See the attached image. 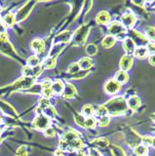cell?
<instances>
[{"instance_id": "cell-6", "label": "cell", "mask_w": 155, "mask_h": 156, "mask_svg": "<svg viewBox=\"0 0 155 156\" xmlns=\"http://www.w3.org/2000/svg\"><path fill=\"white\" fill-rule=\"evenodd\" d=\"M89 33V27L88 26H82L75 31L73 35V41L75 44H83L86 41L87 35Z\"/></svg>"}, {"instance_id": "cell-43", "label": "cell", "mask_w": 155, "mask_h": 156, "mask_svg": "<svg viewBox=\"0 0 155 156\" xmlns=\"http://www.w3.org/2000/svg\"><path fill=\"white\" fill-rule=\"evenodd\" d=\"M56 156H65V153H64V151H62V149H58L56 151V153H55Z\"/></svg>"}, {"instance_id": "cell-42", "label": "cell", "mask_w": 155, "mask_h": 156, "mask_svg": "<svg viewBox=\"0 0 155 156\" xmlns=\"http://www.w3.org/2000/svg\"><path fill=\"white\" fill-rule=\"evenodd\" d=\"M148 60H149L150 65H152V66H155V54H153V55H150L149 58H148Z\"/></svg>"}, {"instance_id": "cell-44", "label": "cell", "mask_w": 155, "mask_h": 156, "mask_svg": "<svg viewBox=\"0 0 155 156\" xmlns=\"http://www.w3.org/2000/svg\"><path fill=\"white\" fill-rule=\"evenodd\" d=\"M152 120H153V122L155 123V113H153V114H152Z\"/></svg>"}, {"instance_id": "cell-39", "label": "cell", "mask_w": 155, "mask_h": 156, "mask_svg": "<svg viewBox=\"0 0 155 156\" xmlns=\"http://www.w3.org/2000/svg\"><path fill=\"white\" fill-rule=\"evenodd\" d=\"M17 156H27V149L26 146H21L17 150Z\"/></svg>"}, {"instance_id": "cell-10", "label": "cell", "mask_w": 155, "mask_h": 156, "mask_svg": "<svg viewBox=\"0 0 155 156\" xmlns=\"http://www.w3.org/2000/svg\"><path fill=\"white\" fill-rule=\"evenodd\" d=\"M0 108H1V110L7 115H10L12 117H17L18 116V112L14 109L13 106H11L6 101H0Z\"/></svg>"}, {"instance_id": "cell-46", "label": "cell", "mask_w": 155, "mask_h": 156, "mask_svg": "<svg viewBox=\"0 0 155 156\" xmlns=\"http://www.w3.org/2000/svg\"><path fill=\"white\" fill-rule=\"evenodd\" d=\"M0 122H1V117H0Z\"/></svg>"}, {"instance_id": "cell-34", "label": "cell", "mask_w": 155, "mask_h": 156, "mask_svg": "<svg viewBox=\"0 0 155 156\" xmlns=\"http://www.w3.org/2000/svg\"><path fill=\"white\" fill-rule=\"evenodd\" d=\"M109 117L106 115V116H103V117H100V118H98V123L100 127H104L106 125H108L109 124Z\"/></svg>"}, {"instance_id": "cell-16", "label": "cell", "mask_w": 155, "mask_h": 156, "mask_svg": "<svg viewBox=\"0 0 155 156\" xmlns=\"http://www.w3.org/2000/svg\"><path fill=\"white\" fill-rule=\"evenodd\" d=\"M76 94V90L74 86L70 84V83H67L66 85H65V90L62 93V98L65 99H70V98L74 97Z\"/></svg>"}, {"instance_id": "cell-27", "label": "cell", "mask_w": 155, "mask_h": 156, "mask_svg": "<svg viewBox=\"0 0 155 156\" xmlns=\"http://www.w3.org/2000/svg\"><path fill=\"white\" fill-rule=\"evenodd\" d=\"M55 66H56V58H55L48 57L44 61V62H43V67L47 68V69H51V68L55 67Z\"/></svg>"}, {"instance_id": "cell-15", "label": "cell", "mask_w": 155, "mask_h": 156, "mask_svg": "<svg viewBox=\"0 0 155 156\" xmlns=\"http://www.w3.org/2000/svg\"><path fill=\"white\" fill-rule=\"evenodd\" d=\"M123 49L126 51V53L130 56L131 54H134L136 48H135V43L131 38H125L123 41Z\"/></svg>"}, {"instance_id": "cell-47", "label": "cell", "mask_w": 155, "mask_h": 156, "mask_svg": "<svg viewBox=\"0 0 155 156\" xmlns=\"http://www.w3.org/2000/svg\"><path fill=\"white\" fill-rule=\"evenodd\" d=\"M146 156H148V155H146Z\"/></svg>"}, {"instance_id": "cell-30", "label": "cell", "mask_w": 155, "mask_h": 156, "mask_svg": "<svg viewBox=\"0 0 155 156\" xmlns=\"http://www.w3.org/2000/svg\"><path fill=\"white\" fill-rule=\"evenodd\" d=\"M86 53L88 54L89 56H95L96 54L98 53V47H97L95 44H89V45L86 47Z\"/></svg>"}, {"instance_id": "cell-7", "label": "cell", "mask_w": 155, "mask_h": 156, "mask_svg": "<svg viewBox=\"0 0 155 156\" xmlns=\"http://www.w3.org/2000/svg\"><path fill=\"white\" fill-rule=\"evenodd\" d=\"M121 85L115 79H109L104 84V92L108 95H115L119 92Z\"/></svg>"}, {"instance_id": "cell-3", "label": "cell", "mask_w": 155, "mask_h": 156, "mask_svg": "<svg viewBox=\"0 0 155 156\" xmlns=\"http://www.w3.org/2000/svg\"><path fill=\"white\" fill-rule=\"evenodd\" d=\"M108 32L111 36H114L116 39H121V37H125V28L118 22H112L107 27Z\"/></svg>"}, {"instance_id": "cell-21", "label": "cell", "mask_w": 155, "mask_h": 156, "mask_svg": "<svg viewBox=\"0 0 155 156\" xmlns=\"http://www.w3.org/2000/svg\"><path fill=\"white\" fill-rule=\"evenodd\" d=\"M94 114H95V109H94V107L92 106L91 105H85L83 107H82L81 115H83L85 118L93 117Z\"/></svg>"}, {"instance_id": "cell-14", "label": "cell", "mask_w": 155, "mask_h": 156, "mask_svg": "<svg viewBox=\"0 0 155 156\" xmlns=\"http://www.w3.org/2000/svg\"><path fill=\"white\" fill-rule=\"evenodd\" d=\"M131 39L134 41L135 45L138 44V45H139V47H143V45H145V44L147 43V40L145 39V37L136 30H132V37H131Z\"/></svg>"}, {"instance_id": "cell-9", "label": "cell", "mask_w": 155, "mask_h": 156, "mask_svg": "<svg viewBox=\"0 0 155 156\" xmlns=\"http://www.w3.org/2000/svg\"><path fill=\"white\" fill-rule=\"evenodd\" d=\"M121 22H122V26L124 27L131 28L136 23V17L133 14H130V13L125 14L122 16V18H121Z\"/></svg>"}, {"instance_id": "cell-1", "label": "cell", "mask_w": 155, "mask_h": 156, "mask_svg": "<svg viewBox=\"0 0 155 156\" xmlns=\"http://www.w3.org/2000/svg\"><path fill=\"white\" fill-rule=\"evenodd\" d=\"M107 113L110 115L118 116L122 113H125L126 110L128 109L127 101L124 100L123 97H116L114 99L110 100L108 102H106L104 105Z\"/></svg>"}, {"instance_id": "cell-38", "label": "cell", "mask_w": 155, "mask_h": 156, "mask_svg": "<svg viewBox=\"0 0 155 156\" xmlns=\"http://www.w3.org/2000/svg\"><path fill=\"white\" fill-rule=\"evenodd\" d=\"M112 152L115 156H126L124 154V151L122 150V148L118 147V146H113L112 148Z\"/></svg>"}, {"instance_id": "cell-8", "label": "cell", "mask_w": 155, "mask_h": 156, "mask_svg": "<svg viewBox=\"0 0 155 156\" xmlns=\"http://www.w3.org/2000/svg\"><path fill=\"white\" fill-rule=\"evenodd\" d=\"M30 47H31V50L34 52L36 55H39V54L43 53L45 49V43L44 41L42 40L40 38H35L33 39L30 43Z\"/></svg>"}, {"instance_id": "cell-24", "label": "cell", "mask_w": 155, "mask_h": 156, "mask_svg": "<svg viewBox=\"0 0 155 156\" xmlns=\"http://www.w3.org/2000/svg\"><path fill=\"white\" fill-rule=\"evenodd\" d=\"M116 42V38L114 36H111V35H107L105 36L103 41H101V45H103V47L108 49V48H111Z\"/></svg>"}, {"instance_id": "cell-31", "label": "cell", "mask_w": 155, "mask_h": 156, "mask_svg": "<svg viewBox=\"0 0 155 156\" xmlns=\"http://www.w3.org/2000/svg\"><path fill=\"white\" fill-rule=\"evenodd\" d=\"M67 71L69 73H72V74H75V73L80 71V66L78 65V62H72L69 66V68H67Z\"/></svg>"}, {"instance_id": "cell-12", "label": "cell", "mask_w": 155, "mask_h": 156, "mask_svg": "<svg viewBox=\"0 0 155 156\" xmlns=\"http://www.w3.org/2000/svg\"><path fill=\"white\" fill-rule=\"evenodd\" d=\"M65 90V84L62 80L58 79L52 83V93L53 95H62Z\"/></svg>"}, {"instance_id": "cell-5", "label": "cell", "mask_w": 155, "mask_h": 156, "mask_svg": "<svg viewBox=\"0 0 155 156\" xmlns=\"http://www.w3.org/2000/svg\"><path fill=\"white\" fill-rule=\"evenodd\" d=\"M34 4H35V2H33V1L27 2L26 4L23 5V6L20 10H19V11L17 12V14H16V21H17V23L18 22H22L26 18H27V16L31 12L33 6H34Z\"/></svg>"}, {"instance_id": "cell-35", "label": "cell", "mask_w": 155, "mask_h": 156, "mask_svg": "<svg viewBox=\"0 0 155 156\" xmlns=\"http://www.w3.org/2000/svg\"><path fill=\"white\" fill-rule=\"evenodd\" d=\"M74 119H75L76 124L78 125V126L85 127V121H86V118H85V117H84L83 115H75Z\"/></svg>"}, {"instance_id": "cell-32", "label": "cell", "mask_w": 155, "mask_h": 156, "mask_svg": "<svg viewBox=\"0 0 155 156\" xmlns=\"http://www.w3.org/2000/svg\"><path fill=\"white\" fill-rule=\"evenodd\" d=\"M96 124H97V119L94 118V117H89V118H86L85 128H94Z\"/></svg>"}, {"instance_id": "cell-25", "label": "cell", "mask_w": 155, "mask_h": 156, "mask_svg": "<svg viewBox=\"0 0 155 156\" xmlns=\"http://www.w3.org/2000/svg\"><path fill=\"white\" fill-rule=\"evenodd\" d=\"M134 55L139 58H146L149 54H148L146 47L143 46V47H138L136 49L134 52Z\"/></svg>"}, {"instance_id": "cell-22", "label": "cell", "mask_w": 155, "mask_h": 156, "mask_svg": "<svg viewBox=\"0 0 155 156\" xmlns=\"http://www.w3.org/2000/svg\"><path fill=\"white\" fill-rule=\"evenodd\" d=\"M148 152L147 146L143 144H138L134 147V153L136 156H146V153Z\"/></svg>"}, {"instance_id": "cell-37", "label": "cell", "mask_w": 155, "mask_h": 156, "mask_svg": "<svg viewBox=\"0 0 155 156\" xmlns=\"http://www.w3.org/2000/svg\"><path fill=\"white\" fill-rule=\"evenodd\" d=\"M142 141H143V145H145V146H152L153 138H151V136H144Z\"/></svg>"}, {"instance_id": "cell-29", "label": "cell", "mask_w": 155, "mask_h": 156, "mask_svg": "<svg viewBox=\"0 0 155 156\" xmlns=\"http://www.w3.org/2000/svg\"><path fill=\"white\" fill-rule=\"evenodd\" d=\"M95 114L97 115L98 118H100V117H103V116H106V114H107V110H106L104 105H100L98 108L95 110Z\"/></svg>"}, {"instance_id": "cell-26", "label": "cell", "mask_w": 155, "mask_h": 156, "mask_svg": "<svg viewBox=\"0 0 155 156\" xmlns=\"http://www.w3.org/2000/svg\"><path fill=\"white\" fill-rule=\"evenodd\" d=\"M39 62H40V60H39V58H38L36 55L30 56V58H27V61H26L27 66H30V67H36V66H39Z\"/></svg>"}, {"instance_id": "cell-20", "label": "cell", "mask_w": 155, "mask_h": 156, "mask_svg": "<svg viewBox=\"0 0 155 156\" xmlns=\"http://www.w3.org/2000/svg\"><path fill=\"white\" fill-rule=\"evenodd\" d=\"M78 65L80 66V69L82 70H88L89 68L93 66V61L90 58H82L78 62Z\"/></svg>"}, {"instance_id": "cell-4", "label": "cell", "mask_w": 155, "mask_h": 156, "mask_svg": "<svg viewBox=\"0 0 155 156\" xmlns=\"http://www.w3.org/2000/svg\"><path fill=\"white\" fill-rule=\"evenodd\" d=\"M0 52L4 55H7L9 57H11L13 58H15V60H18V61H21L20 57L17 55V53L15 51V49L12 47V45L9 41H1L0 40Z\"/></svg>"}, {"instance_id": "cell-23", "label": "cell", "mask_w": 155, "mask_h": 156, "mask_svg": "<svg viewBox=\"0 0 155 156\" xmlns=\"http://www.w3.org/2000/svg\"><path fill=\"white\" fill-rule=\"evenodd\" d=\"M3 22H4V23L6 24V26L12 27L14 24L17 23L16 16L14 14H12V13H8L3 17Z\"/></svg>"}, {"instance_id": "cell-17", "label": "cell", "mask_w": 155, "mask_h": 156, "mask_svg": "<svg viewBox=\"0 0 155 156\" xmlns=\"http://www.w3.org/2000/svg\"><path fill=\"white\" fill-rule=\"evenodd\" d=\"M96 22L99 24H108L110 22V16L107 12L101 11L98 14V16L96 18Z\"/></svg>"}, {"instance_id": "cell-45", "label": "cell", "mask_w": 155, "mask_h": 156, "mask_svg": "<svg viewBox=\"0 0 155 156\" xmlns=\"http://www.w3.org/2000/svg\"><path fill=\"white\" fill-rule=\"evenodd\" d=\"M152 146H154V147H155V139H153V144H152Z\"/></svg>"}, {"instance_id": "cell-2", "label": "cell", "mask_w": 155, "mask_h": 156, "mask_svg": "<svg viewBox=\"0 0 155 156\" xmlns=\"http://www.w3.org/2000/svg\"><path fill=\"white\" fill-rule=\"evenodd\" d=\"M32 127L36 130L45 131L50 127V118L44 114H38L32 121Z\"/></svg>"}, {"instance_id": "cell-41", "label": "cell", "mask_w": 155, "mask_h": 156, "mask_svg": "<svg viewBox=\"0 0 155 156\" xmlns=\"http://www.w3.org/2000/svg\"><path fill=\"white\" fill-rule=\"evenodd\" d=\"M146 49H147L149 55H153V54H155V44L154 43H148Z\"/></svg>"}, {"instance_id": "cell-18", "label": "cell", "mask_w": 155, "mask_h": 156, "mask_svg": "<svg viewBox=\"0 0 155 156\" xmlns=\"http://www.w3.org/2000/svg\"><path fill=\"white\" fill-rule=\"evenodd\" d=\"M139 105H140V100H139V98H138L137 96L130 97L127 101V106L131 110L137 109L138 107H139Z\"/></svg>"}, {"instance_id": "cell-19", "label": "cell", "mask_w": 155, "mask_h": 156, "mask_svg": "<svg viewBox=\"0 0 155 156\" xmlns=\"http://www.w3.org/2000/svg\"><path fill=\"white\" fill-rule=\"evenodd\" d=\"M115 80L117 81L119 84H124V83H126L128 80H129V75L128 73L124 71V70H119L116 72L115 74Z\"/></svg>"}, {"instance_id": "cell-13", "label": "cell", "mask_w": 155, "mask_h": 156, "mask_svg": "<svg viewBox=\"0 0 155 156\" xmlns=\"http://www.w3.org/2000/svg\"><path fill=\"white\" fill-rule=\"evenodd\" d=\"M71 36H72V33L69 30L66 31H62L61 32L59 35H57L56 38H55V44H59V43H62V44H65L66 42H69L70 39H71Z\"/></svg>"}, {"instance_id": "cell-33", "label": "cell", "mask_w": 155, "mask_h": 156, "mask_svg": "<svg viewBox=\"0 0 155 156\" xmlns=\"http://www.w3.org/2000/svg\"><path fill=\"white\" fill-rule=\"evenodd\" d=\"M145 33H146L147 38H149L150 40H154V39H155V27H147Z\"/></svg>"}, {"instance_id": "cell-28", "label": "cell", "mask_w": 155, "mask_h": 156, "mask_svg": "<svg viewBox=\"0 0 155 156\" xmlns=\"http://www.w3.org/2000/svg\"><path fill=\"white\" fill-rule=\"evenodd\" d=\"M94 144L95 145L97 146V147H99V148H105L106 146H107L109 144V141L108 140H106V139H97L94 140Z\"/></svg>"}, {"instance_id": "cell-11", "label": "cell", "mask_w": 155, "mask_h": 156, "mask_svg": "<svg viewBox=\"0 0 155 156\" xmlns=\"http://www.w3.org/2000/svg\"><path fill=\"white\" fill-rule=\"evenodd\" d=\"M133 66V58L129 55H125L120 60V68L121 70L127 71Z\"/></svg>"}, {"instance_id": "cell-36", "label": "cell", "mask_w": 155, "mask_h": 156, "mask_svg": "<svg viewBox=\"0 0 155 156\" xmlns=\"http://www.w3.org/2000/svg\"><path fill=\"white\" fill-rule=\"evenodd\" d=\"M89 71L88 70H80L78 71L77 73H75V74L72 75V78H74V79H79V78H84L86 77L87 75H88Z\"/></svg>"}, {"instance_id": "cell-40", "label": "cell", "mask_w": 155, "mask_h": 156, "mask_svg": "<svg viewBox=\"0 0 155 156\" xmlns=\"http://www.w3.org/2000/svg\"><path fill=\"white\" fill-rule=\"evenodd\" d=\"M44 134H45L46 136H49V138H52V136H55L56 132H55V130L53 129V128L49 127V128L46 129V130L44 131Z\"/></svg>"}]
</instances>
